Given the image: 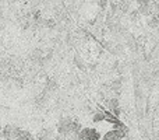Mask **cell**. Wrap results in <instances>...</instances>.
<instances>
[{
  "instance_id": "3957f363",
  "label": "cell",
  "mask_w": 159,
  "mask_h": 140,
  "mask_svg": "<svg viewBox=\"0 0 159 140\" xmlns=\"http://www.w3.org/2000/svg\"><path fill=\"white\" fill-rule=\"evenodd\" d=\"M152 2H154V3H158V4H159V0H152Z\"/></svg>"
},
{
  "instance_id": "6da1fadb",
  "label": "cell",
  "mask_w": 159,
  "mask_h": 140,
  "mask_svg": "<svg viewBox=\"0 0 159 140\" xmlns=\"http://www.w3.org/2000/svg\"><path fill=\"white\" fill-rule=\"evenodd\" d=\"M124 138V130H113V132L107 133L106 140H121Z\"/></svg>"
},
{
  "instance_id": "7a4b0ae2",
  "label": "cell",
  "mask_w": 159,
  "mask_h": 140,
  "mask_svg": "<svg viewBox=\"0 0 159 140\" xmlns=\"http://www.w3.org/2000/svg\"><path fill=\"white\" fill-rule=\"evenodd\" d=\"M147 24H148V27H151V28H158L159 27V18L155 16H149L148 20H147Z\"/></svg>"
}]
</instances>
